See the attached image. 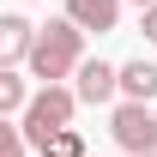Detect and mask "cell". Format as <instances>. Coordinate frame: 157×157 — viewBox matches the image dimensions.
Segmentation results:
<instances>
[{
  "label": "cell",
  "instance_id": "6da1fadb",
  "mask_svg": "<svg viewBox=\"0 0 157 157\" xmlns=\"http://www.w3.org/2000/svg\"><path fill=\"white\" fill-rule=\"evenodd\" d=\"M78 60H85V24H73L67 12L48 18L36 30V48H30V73L42 85H60L67 73H78Z\"/></svg>",
  "mask_w": 157,
  "mask_h": 157
},
{
  "label": "cell",
  "instance_id": "7a4b0ae2",
  "mask_svg": "<svg viewBox=\"0 0 157 157\" xmlns=\"http://www.w3.org/2000/svg\"><path fill=\"white\" fill-rule=\"evenodd\" d=\"M73 109H78V91H67V85H42L36 97H30V109L18 115V127L30 133V145H42L48 133L73 127Z\"/></svg>",
  "mask_w": 157,
  "mask_h": 157
},
{
  "label": "cell",
  "instance_id": "3957f363",
  "mask_svg": "<svg viewBox=\"0 0 157 157\" xmlns=\"http://www.w3.org/2000/svg\"><path fill=\"white\" fill-rule=\"evenodd\" d=\"M109 133H115V145L127 157H139V151H157V115H151V103H121L115 109V121H109Z\"/></svg>",
  "mask_w": 157,
  "mask_h": 157
},
{
  "label": "cell",
  "instance_id": "277c9868",
  "mask_svg": "<svg viewBox=\"0 0 157 157\" xmlns=\"http://www.w3.org/2000/svg\"><path fill=\"white\" fill-rule=\"evenodd\" d=\"M78 103H109L121 91V67H109V60H78Z\"/></svg>",
  "mask_w": 157,
  "mask_h": 157
},
{
  "label": "cell",
  "instance_id": "5b68a950",
  "mask_svg": "<svg viewBox=\"0 0 157 157\" xmlns=\"http://www.w3.org/2000/svg\"><path fill=\"white\" fill-rule=\"evenodd\" d=\"M30 48H36V24L18 18V12H6L0 18V60L18 67V60H30Z\"/></svg>",
  "mask_w": 157,
  "mask_h": 157
},
{
  "label": "cell",
  "instance_id": "8992f818",
  "mask_svg": "<svg viewBox=\"0 0 157 157\" xmlns=\"http://www.w3.org/2000/svg\"><path fill=\"white\" fill-rule=\"evenodd\" d=\"M67 18L103 36V30H115V24H121V0H67Z\"/></svg>",
  "mask_w": 157,
  "mask_h": 157
},
{
  "label": "cell",
  "instance_id": "52a82bcc",
  "mask_svg": "<svg viewBox=\"0 0 157 157\" xmlns=\"http://www.w3.org/2000/svg\"><path fill=\"white\" fill-rule=\"evenodd\" d=\"M121 97H133V103L157 97V67L151 60H127V67H121Z\"/></svg>",
  "mask_w": 157,
  "mask_h": 157
},
{
  "label": "cell",
  "instance_id": "ba28073f",
  "mask_svg": "<svg viewBox=\"0 0 157 157\" xmlns=\"http://www.w3.org/2000/svg\"><path fill=\"white\" fill-rule=\"evenodd\" d=\"M30 97H36V91L24 85V73H18V67H6V73H0V115H24Z\"/></svg>",
  "mask_w": 157,
  "mask_h": 157
},
{
  "label": "cell",
  "instance_id": "9c48e42d",
  "mask_svg": "<svg viewBox=\"0 0 157 157\" xmlns=\"http://www.w3.org/2000/svg\"><path fill=\"white\" fill-rule=\"evenodd\" d=\"M42 157H91V145H85V133H78V127H60V133H48L36 145Z\"/></svg>",
  "mask_w": 157,
  "mask_h": 157
},
{
  "label": "cell",
  "instance_id": "30bf717a",
  "mask_svg": "<svg viewBox=\"0 0 157 157\" xmlns=\"http://www.w3.org/2000/svg\"><path fill=\"white\" fill-rule=\"evenodd\" d=\"M30 151V133L18 127V115H6V127H0V157H24Z\"/></svg>",
  "mask_w": 157,
  "mask_h": 157
},
{
  "label": "cell",
  "instance_id": "8fae6325",
  "mask_svg": "<svg viewBox=\"0 0 157 157\" xmlns=\"http://www.w3.org/2000/svg\"><path fill=\"white\" fill-rule=\"evenodd\" d=\"M139 30H145V42H157V6H145V12H139Z\"/></svg>",
  "mask_w": 157,
  "mask_h": 157
},
{
  "label": "cell",
  "instance_id": "7c38bea8",
  "mask_svg": "<svg viewBox=\"0 0 157 157\" xmlns=\"http://www.w3.org/2000/svg\"><path fill=\"white\" fill-rule=\"evenodd\" d=\"M133 6H139V12H145V6H157V0H133Z\"/></svg>",
  "mask_w": 157,
  "mask_h": 157
},
{
  "label": "cell",
  "instance_id": "4fadbf2b",
  "mask_svg": "<svg viewBox=\"0 0 157 157\" xmlns=\"http://www.w3.org/2000/svg\"><path fill=\"white\" fill-rule=\"evenodd\" d=\"M139 157H157V151H139Z\"/></svg>",
  "mask_w": 157,
  "mask_h": 157
}]
</instances>
